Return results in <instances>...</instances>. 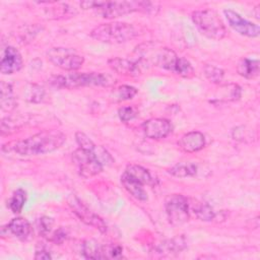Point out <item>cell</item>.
Masks as SVG:
<instances>
[{"label": "cell", "instance_id": "6da1fadb", "mask_svg": "<svg viewBox=\"0 0 260 260\" xmlns=\"http://www.w3.org/2000/svg\"><path fill=\"white\" fill-rule=\"evenodd\" d=\"M65 140L66 136L59 130H44L25 139L4 144L2 149L12 150L24 156L39 155L58 149Z\"/></svg>", "mask_w": 260, "mask_h": 260}, {"label": "cell", "instance_id": "7a4b0ae2", "mask_svg": "<svg viewBox=\"0 0 260 260\" xmlns=\"http://www.w3.org/2000/svg\"><path fill=\"white\" fill-rule=\"evenodd\" d=\"M83 9H94L105 18H117L132 12L155 14L159 5L150 1H83L80 2Z\"/></svg>", "mask_w": 260, "mask_h": 260}, {"label": "cell", "instance_id": "3957f363", "mask_svg": "<svg viewBox=\"0 0 260 260\" xmlns=\"http://www.w3.org/2000/svg\"><path fill=\"white\" fill-rule=\"evenodd\" d=\"M49 83L57 88H76L81 86H109L113 84L114 79L105 73L101 72H75L71 71L67 74L52 75L49 78Z\"/></svg>", "mask_w": 260, "mask_h": 260}, {"label": "cell", "instance_id": "277c9868", "mask_svg": "<svg viewBox=\"0 0 260 260\" xmlns=\"http://www.w3.org/2000/svg\"><path fill=\"white\" fill-rule=\"evenodd\" d=\"M137 36L138 30L134 25L121 21L102 23L90 31V37L92 39L107 44L126 43Z\"/></svg>", "mask_w": 260, "mask_h": 260}, {"label": "cell", "instance_id": "5b68a950", "mask_svg": "<svg viewBox=\"0 0 260 260\" xmlns=\"http://www.w3.org/2000/svg\"><path fill=\"white\" fill-rule=\"evenodd\" d=\"M191 18L198 30L208 39L219 41L226 35V29L218 14L212 9L195 10Z\"/></svg>", "mask_w": 260, "mask_h": 260}, {"label": "cell", "instance_id": "8992f818", "mask_svg": "<svg viewBox=\"0 0 260 260\" xmlns=\"http://www.w3.org/2000/svg\"><path fill=\"white\" fill-rule=\"evenodd\" d=\"M48 60L55 66L66 70L76 71L84 63V57L73 49L64 47H54L47 51Z\"/></svg>", "mask_w": 260, "mask_h": 260}, {"label": "cell", "instance_id": "52a82bcc", "mask_svg": "<svg viewBox=\"0 0 260 260\" xmlns=\"http://www.w3.org/2000/svg\"><path fill=\"white\" fill-rule=\"evenodd\" d=\"M165 209L169 222L173 225H180L189 219V202L182 194L169 195L165 200Z\"/></svg>", "mask_w": 260, "mask_h": 260}, {"label": "cell", "instance_id": "ba28073f", "mask_svg": "<svg viewBox=\"0 0 260 260\" xmlns=\"http://www.w3.org/2000/svg\"><path fill=\"white\" fill-rule=\"evenodd\" d=\"M72 159L78 174L85 179L100 174L104 169L103 164L96 158L94 153L87 149L78 147L73 151Z\"/></svg>", "mask_w": 260, "mask_h": 260}, {"label": "cell", "instance_id": "9c48e42d", "mask_svg": "<svg viewBox=\"0 0 260 260\" xmlns=\"http://www.w3.org/2000/svg\"><path fill=\"white\" fill-rule=\"evenodd\" d=\"M67 202L73 213L85 224L99 230L101 233L107 232V224L103 218L91 211L77 196L70 195Z\"/></svg>", "mask_w": 260, "mask_h": 260}, {"label": "cell", "instance_id": "30bf717a", "mask_svg": "<svg viewBox=\"0 0 260 260\" xmlns=\"http://www.w3.org/2000/svg\"><path fill=\"white\" fill-rule=\"evenodd\" d=\"M223 14L229 25L239 35L248 38H256L259 36L260 27L258 24L245 19L238 12L232 9H224Z\"/></svg>", "mask_w": 260, "mask_h": 260}, {"label": "cell", "instance_id": "8fae6325", "mask_svg": "<svg viewBox=\"0 0 260 260\" xmlns=\"http://www.w3.org/2000/svg\"><path fill=\"white\" fill-rule=\"evenodd\" d=\"M23 65V60L19 51L12 47L7 46L2 51L1 62H0V71L2 74L10 75L18 72Z\"/></svg>", "mask_w": 260, "mask_h": 260}, {"label": "cell", "instance_id": "7c38bea8", "mask_svg": "<svg viewBox=\"0 0 260 260\" xmlns=\"http://www.w3.org/2000/svg\"><path fill=\"white\" fill-rule=\"evenodd\" d=\"M172 129L171 122L164 118H152L145 121L142 125L144 135L155 140L166 138L172 132Z\"/></svg>", "mask_w": 260, "mask_h": 260}, {"label": "cell", "instance_id": "4fadbf2b", "mask_svg": "<svg viewBox=\"0 0 260 260\" xmlns=\"http://www.w3.org/2000/svg\"><path fill=\"white\" fill-rule=\"evenodd\" d=\"M109 66L117 73L130 75V76H137L141 72L142 66L136 60H129L125 58H111L109 61Z\"/></svg>", "mask_w": 260, "mask_h": 260}, {"label": "cell", "instance_id": "5bb4252c", "mask_svg": "<svg viewBox=\"0 0 260 260\" xmlns=\"http://www.w3.org/2000/svg\"><path fill=\"white\" fill-rule=\"evenodd\" d=\"M179 146L185 152H197L205 146V137L199 131H190L181 137Z\"/></svg>", "mask_w": 260, "mask_h": 260}, {"label": "cell", "instance_id": "9a60e30c", "mask_svg": "<svg viewBox=\"0 0 260 260\" xmlns=\"http://www.w3.org/2000/svg\"><path fill=\"white\" fill-rule=\"evenodd\" d=\"M8 231L21 241H28L32 236V228L27 219L23 217H14L7 224Z\"/></svg>", "mask_w": 260, "mask_h": 260}, {"label": "cell", "instance_id": "2e32d148", "mask_svg": "<svg viewBox=\"0 0 260 260\" xmlns=\"http://www.w3.org/2000/svg\"><path fill=\"white\" fill-rule=\"evenodd\" d=\"M121 183L123 187L127 190V192L137 200H147V193L143 188V184L128 175L126 172H124L121 176Z\"/></svg>", "mask_w": 260, "mask_h": 260}, {"label": "cell", "instance_id": "e0dca14e", "mask_svg": "<svg viewBox=\"0 0 260 260\" xmlns=\"http://www.w3.org/2000/svg\"><path fill=\"white\" fill-rule=\"evenodd\" d=\"M187 246L186 240L184 237H175L173 239L166 240L161 243H159L155 247V252L161 255H167V254H176L180 253L183 251Z\"/></svg>", "mask_w": 260, "mask_h": 260}, {"label": "cell", "instance_id": "ac0fdd59", "mask_svg": "<svg viewBox=\"0 0 260 260\" xmlns=\"http://www.w3.org/2000/svg\"><path fill=\"white\" fill-rule=\"evenodd\" d=\"M143 185L154 186L156 184V180L151 176L149 171L138 165H128L126 170L124 171Z\"/></svg>", "mask_w": 260, "mask_h": 260}, {"label": "cell", "instance_id": "d6986e66", "mask_svg": "<svg viewBox=\"0 0 260 260\" xmlns=\"http://www.w3.org/2000/svg\"><path fill=\"white\" fill-rule=\"evenodd\" d=\"M237 71L245 78H255L259 73V61L253 58H243L238 63Z\"/></svg>", "mask_w": 260, "mask_h": 260}, {"label": "cell", "instance_id": "ffe728a7", "mask_svg": "<svg viewBox=\"0 0 260 260\" xmlns=\"http://www.w3.org/2000/svg\"><path fill=\"white\" fill-rule=\"evenodd\" d=\"M0 91H1V95H0L1 109L5 112L12 111L16 106V100L14 98L13 88L11 84L5 81H1Z\"/></svg>", "mask_w": 260, "mask_h": 260}, {"label": "cell", "instance_id": "44dd1931", "mask_svg": "<svg viewBox=\"0 0 260 260\" xmlns=\"http://www.w3.org/2000/svg\"><path fill=\"white\" fill-rule=\"evenodd\" d=\"M197 166L193 162L185 161V162H178L172 168L168 170V173L177 178H187L193 177L197 173Z\"/></svg>", "mask_w": 260, "mask_h": 260}, {"label": "cell", "instance_id": "7402d4cb", "mask_svg": "<svg viewBox=\"0 0 260 260\" xmlns=\"http://www.w3.org/2000/svg\"><path fill=\"white\" fill-rule=\"evenodd\" d=\"M45 89L36 83H27L23 89V99L29 103H41L45 98Z\"/></svg>", "mask_w": 260, "mask_h": 260}, {"label": "cell", "instance_id": "603a6c76", "mask_svg": "<svg viewBox=\"0 0 260 260\" xmlns=\"http://www.w3.org/2000/svg\"><path fill=\"white\" fill-rule=\"evenodd\" d=\"M81 252L87 259H103L102 246L95 240H85L81 245Z\"/></svg>", "mask_w": 260, "mask_h": 260}, {"label": "cell", "instance_id": "cb8c5ba5", "mask_svg": "<svg viewBox=\"0 0 260 260\" xmlns=\"http://www.w3.org/2000/svg\"><path fill=\"white\" fill-rule=\"evenodd\" d=\"M26 200V193L23 189L18 188L15 190L9 200V208L13 213H19Z\"/></svg>", "mask_w": 260, "mask_h": 260}, {"label": "cell", "instance_id": "d4e9b609", "mask_svg": "<svg viewBox=\"0 0 260 260\" xmlns=\"http://www.w3.org/2000/svg\"><path fill=\"white\" fill-rule=\"evenodd\" d=\"M194 213L200 220H203V221H210L216 215L213 208L206 202L197 203L194 208Z\"/></svg>", "mask_w": 260, "mask_h": 260}, {"label": "cell", "instance_id": "484cf974", "mask_svg": "<svg viewBox=\"0 0 260 260\" xmlns=\"http://www.w3.org/2000/svg\"><path fill=\"white\" fill-rule=\"evenodd\" d=\"M204 75L212 83H220L224 76V71L213 64H206L203 68Z\"/></svg>", "mask_w": 260, "mask_h": 260}, {"label": "cell", "instance_id": "4316f807", "mask_svg": "<svg viewBox=\"0 0 260 260\" xmlns=\"http://www.w3.org/2000/svg\"><path fill=\"white\" fill-rule=\"evenodd\" d=\"M54 6L50 7V14L54 16V18H64L66 16H72L74 14V9L70 7L66 3H53Z\"/></svg>", "mask_w": 260, "mask_h": 260}, {"label": "cell", "instance_id": "83f0119b", "mask_svg": "<svg viewBox=\"0 0 260 260\" xmlns=\"http://www.w3.org/2000/svg\"><path fill=\"white\" fill-rule=\"evenodd\" d=\"M103 259H119L123 257V248L121 245L116 243L107 244L102 246Z\"/></svg>", "mask_w": 260, "mask_h": 260}, {"label": "cell", "instance_id": "f1b7e54d", "mask_svg": "<svg viewBox=\"0 0 260 260\" xmlns=\"http://www.w3.org/2000/svg\"><path fill=\"white\" fill-rule=\"evenodd\" d=\"M137 93V89L134 86L131 85H120L116 88L114 91V95L116 96L117 101H128L134 98V95Z\"/></svg>", "mask_w": 260, "mask_h": 260}, {"label": "cell", "instance_id": "f546056e", "mask_svg": "<svg viewBox=\"0 0 260 260\" xmlns=\"http://www.w3.org/2000/svg\"><path fill=\"white\" fill-rule=\"evenodd\" d=\"M53 219L49 216H42L38 219V229H39V233L42 235V236H47L51 230H52V226H53Z\"/></svg>", "mask_w": 260, "mask_h": 260}, {"label": "cell", "instance_id": "4dcf8cb0", "mask_svg": "<svg viewBox=\"0 0 260 260\" xmlns=\"http://www.w3.org/2000/svg\"><path fill=\"white\" fill-rule=\"evenodd\" d=\"M137 115V111L134 107L127 106V107H122L118 110V116L122 122H128L132 119H134Z\"/></svg>", "mask_w": 260, "mask_h": 260}, {"label": "cell", "instance_id": "1f68e13d", "mask_svg": "<svg viewBox=\"0 0 260 260\" xmlns=\"http://www.w3.org/2000/svg\"><path fill=\"white\" fill-rule=\"evenodd\" d=\"M67 238H68V234H67L66 230H64L63 228H59L58 230H56V231L53 233V235H52V237H51V241H52L53 243H55V244L60 245V244H62Z\"/></svg>", "mask_w": 260, "mask_h": 260}, {"label": "cell", "instance_id": "d6a6232c", "mask_svg": "<svg viewBox=\"0 0 260 260\" xmlns=\"http://www.w3.org/2000/svg\"><path fill=\"white\" fill-rule=\"evenodd\" d=\"M52 256L51 254L44 248L42 249H39L36 251V254H35V259H42V260H47V259H51Z\"/></svg>", "mask_w": 260, "mask_h": 260}]
</instances>
